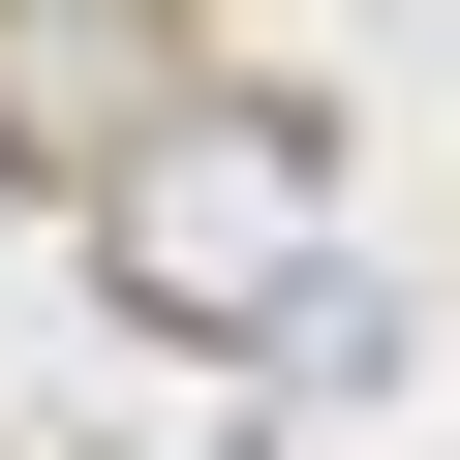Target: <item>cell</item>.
Here are the masks:
<instances>
[{"label": "cell", "instance_id": "cell-1", "mask_svg": "<svg viewBox=\"0 0 460 460\" xmlns=\"http://www.w3.org/2000/svg\"><path fill=\"white\" fill-rule=\"evenodd\" d=\"M93 277L154 307V338H307L338 277H307V123L246 93V123H154L123 184H93Z\"/></svg>", "mask_w": 460, "mask_h": 460}, {"label": "cell", "instance_id": "cell-2", "mask_svg": "<svg viewBox=\"0 0 460 460\" xmlns=\"http://www.w3.org/2000/svg\"><path fill=\"white\" fill-rule=\"evenodd\" d=\"M184 93V0H0V184H123Z\"/></svg>", "mask_w": 460, "mask_h": 460}]
</instances>
